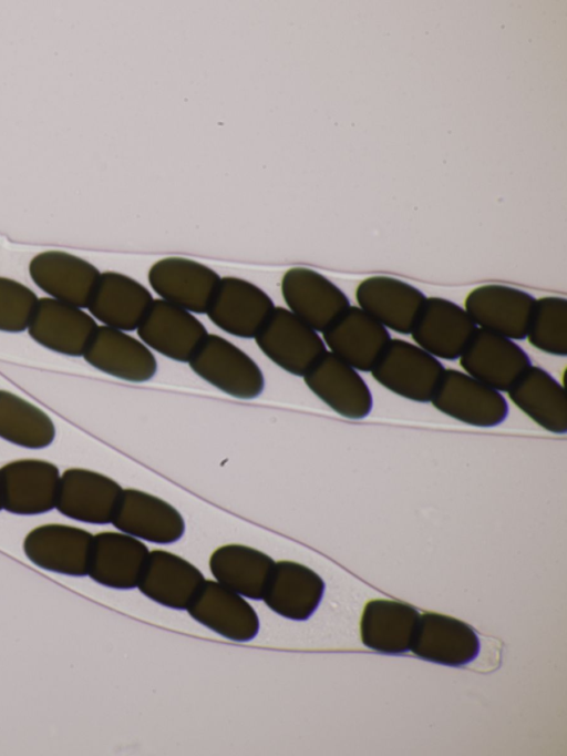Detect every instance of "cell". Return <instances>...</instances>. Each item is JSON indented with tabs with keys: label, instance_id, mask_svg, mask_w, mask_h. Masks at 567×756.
I'll return each mask as SVG.
<instances>
[{
	"label": "cell",
	"instance_id": "cell-1",
	"mask_svg": "<svg viewBox=\"0 0 567 756\" xmlns=\"http://www.w3.org/2000/svg\"><path fill=\"white\" fill-rule=\"evenodd\" d=\"M444 370L437 358L417 345L391 338L371 374L390 391L413 401L427 402Z\"/></svg>",
	"mask_w": 567,
	"mask_h": 756
},
{
	"label": "cell",
	"instance_id": "cell-2",
	"mask_svg": "<svg viewBox=\"0 0 567 756\" xmlns=\"http://www.w3.org/2000/svg\"><path fill=\"white\" fill-rule=\"evenodd\" d=\"M188 362L196 375L235 398H256L265 386L258 365L240 348L215 334H207Z\"/></svg>",
	"mask_w": 567,
	"mask_h": 756
},
{
	"label": "cell",
	"instance_id": "cell-3",
	"mask_svg": "<svg viewBox=\"0 0 567 756\" xmlns=\"http://www.w3.org/2000/svg\"><path fill=\"white\" fill-rule=\"evenodd\" d=\"M255 340L270 360L296 376H305L327 351L318 333L284 307L274 308Z\"/></svg>",
	"mask_w": 567,
	"mask_h": 756
},
{
	"label": "cell",
	"instance_id": "cell-4",
	"mask_svg": "<svg viewBox=\"0 0 567 756\" xmlns=\"http://www.w3.org/2000/svg\"><path fill=\"white\" fill-rule=\"evenodd\" d=\"M431 402L441 412L475 427H495L508 413L499 391L456 369L444 370Z\"/></svg>",
	"mask_w": 567,
	"mask_h": 756
},
{
	"label": "cell",
	"instance_id": "cell-5",
	"mask_svg": "<svg viewBox=\"0 0 567 756\" xmlns=\"http://www.w3.org/2000/svg\"><path fill=\"white\" fill-rule=\"evenodd\" d=\"M464 371L497 391H507L532 365L513 339L476 328L460 356Z\"/></svg>",
	"mask_w": 567,
	"mask_h": 756
},
{
	"label": "cell",
	"instance_id": "cell-6",
	"mask_svg": "<svg viewBox=\"0 0 567 756\" xmlns=\"http://www.w3.org/2000/svg\"><path fill=\"white\" fill-rule=\"evenodd\" d=\"M536 298L505 285H483L471 290L464 309L474 324L509 339L526 338Z\"/></svg>",
	"mask_w": 567,
	"mask_h": 756
},
{
	"label": "cell",
	"instance_id": "cell-7",
	"mask_svg": "<svg viewBox=\"0 0 567 756\" xmlns=\"http://www.w3.org/2000/svg\"><path fill=\"white\" fill-rule=\"evenodd\" d=\"M2 509L16 514H39L55 508L60 471L52 462L20 459L0 469Z\"/></svg>",
	"mask_w": 567,
	"mask_h": 756
},
{
	"label": "cell",
	"instance_id": "cell-8",
	"mask_svg": "<svg viewBox=\"0 0 567 756\" xmlns=\"http://www.w3.org/2000/svg\"><path fill=\"white\" fill-rule=\"evenodd\" d=\"M281 294L293 315L321 333L350 306L348 297L337 285L305 267H293L285 273Z\"/></svg>",
	"mask_w": 567,
	"mask_h": 756
},
{
	"label": "cell",
	"instance_id": "cell-9",
	"mask_svg": "<svg viewBox=\"0 0 567 756\" xmlns=\"http://www.w3.org/2000/svg\"><path fill=\"white\" fill-rule=\"evenodd\" d=\"M93 534L60 523L32 529L23 541L27 558L37 566L73 576L87 574Z\"/></svg>",
	"mask_w": 567,
	"mask_h": 756
},
{
	"label": "cell",
	"instance_id": "cell-10",
	"mask_svg": "<svg viewBox=\"0 0 567 756\" xmlns=\"http://www.w3.org/2000/svg\"><path fill=\"white\" fill-rule=\"evenodd\" d=\"M274 308L271 298L261 288L243 278L227 276L220 278L206 314L226 333L255 338Z\"/></svg>",
	"mask_w": 567,
	"mask_h": 756
},
{
	"label": "cell",
	"instance_id": "cell-11",
	"mask_svg": "<svg viewBox=\"0 0 567 756\" xmlns=\"http://www.w3.org/2000/svg\"><path fill=\"white\" fill-rule=\"evenodd\" d=\"M219 280L208 266L184 257L162 258L148 270V283L161 299L196 314L207 311Z\"/></svg>",
	"mask_w": 567,
	"mask_h": 756
},
{
	"label": "cell",
	"instance_id": "cell-12",
	"mask_svg": "<svg viewBox=\"0 0 567 756\" xmlns=\"http://www.w3.org/2000/svg\"><path fill=\"white\" fill-rule=\"evenodd\" d=\"M136 329L146 346L183 362L190 360L208 334L190 311L161 298L153 300Z\"/></svg>",
	"mask_w": 567,
	"mask_h": 756
},
{
	"label": "cell",
	"instance_id": "cell-13",
	"mask_svg": "<svg viewBox=\"0 0 567 756\" xmlns=\"http://www.w3.org/2000/svg\"><path fill=\"white\" fill-rule=\"evenodd\" d=\"M477 326L466 310L441 297H429L411 336L419 347L446 360L460 358Z\"/></svg>",
	"mask_w": 567,
	"mask_h": 756
},
{
	"label": "cell",
	"instance_id": "cell-14",
	"mask_svg": "<svg viewBox=\"0 0 567 756\" xmlns=\"http://www.w3.org/2000/svg\"><path fill=\"white\" fill-rule=\"evenodd\" d=\"M122 490L115 480L105 474L71 468L61 476L55 508L78 521L110 523Z\"/></svg>",
	"mask_w": 567,
	"mask_h": 756
},
{
	"label": "cell",
	"instance_id": "cell-15",
	"mask_svg": "<svg viewBox=\"0 0 567 756\" xmlns=\"http://www.w3.org/2000/svg\"><path fill=\"white\" fill-rule=\"evenodd\" d=\"M308 388L342 417L362 419L372 409L371 391L357 369L326 351L305 374Z\"/></svg>",
	"mask_w": 567,
	"mask_h": 756
},
{
	"label": "cell",
	"instance_id": "cell-16",
	"mask_svg": "<svg viewBox=\"0 0 567 756\" xmlns=\"http://www.w3.org/2000/svg\"><path fill=\"white\" fill-rule=\"evenodd\" d=\"M120 531L150 542L167 544L185 531L182 514L165 500L137 489H123L113 519Z\"/></svg>",
	"mask_w": 567,
	"mask_h": 756
},
{
	"label": "cell",
	"instance_id": "cell-17",
	"mask_svg": "<svg viewBox=\"0 0 567 756\" xmlns=\"http://www.w3.org/2000/svg\"><path fill=\"white\" fill-rule=\"evenodd\" d=\"M96 321L81 308L52 297L39 298L28 331L41 346L68 356H83Z\"/></svg>",
	"mask_w": 567,
	"mask_h": 756
},
{
	"label": "cell",
	"instance_id": "cell-18",
	"mask_svg": "<svg viewBox=\"0 0 567 756\" xmlns=\"http://www.w3.org/2000/svg\"><path fill=\"white\" fill-rule=\"evenodd\" d=\"M186 610L194 620L231 641H250L259 631L254 607L217 581L205 580Z\"/></svg>",
	"mask_w": 567,
	"mask_h": 756
},
{
	"label": "cell",
	"instance_id": "cell-19",
	"mask_svg": "<svg viewBox=\"0 0 567 756\" xmlns=\"http://www.w3.org/2000/svg\"><path fill=\"white\" fill-rule=\"evenodd\" d=\"M322 334L330 353L360 371H371L391 339L359 306H349Z\"/></svg>",
	"mask_w": 567,
	"mask_h": 756
},
{
	"label": "cell",
	"instance_id": "cell-20",
	"mask_svg": "<svg viewBox=\"0 0 567 756\" xmlns=\"http://www.w3.org/2000/svg\"><path fill=\"white\" fill-rule=\"evenodd\" d=\"M33 283L52 298L87 307L101 275L87 260L62 251H47L35 255L29 264Z\"/></svg>",
	"mask_w": 567,
	"mask_h": 756
},
{
	"label": "cell",
	"instance_id": "cell-21",
	"mask_svg": "<svg viewBox=\"0 0 567 756\" xmlns=\"http://www.w3.org/2000/svg\"><path fill=\"white\" fill-rule=\"evenodd\" d=\"M410 650L416 656L447 666H462L476 658L480 640L465 622L440 613L420 615Z\"/></svg>",
	"mask_w": 567,
	"mask_h": 756
},
{
	"label": "cell",
	"instance_id": "cell-22",
	"mask_svg": "<svg viewBox=\"0 0 567 756\" xmlns=\"http://www.w3.org/2000/svg\"><path fill=\"white\" fill-rule=\"evenodd\" d=\"M359 307L386 329L410 334L425 303L416 287L389 276H371L355 289Z\"/></svg>",
	"mask_w": 567,
	"mask_h": 756
},
{
	"label": "cell",
	"instance_id": "cell-23",
	"mask_svg": "<svg viewBox=\"0 0 567 756\" xmlns=\"http://www.w3.org/2000/svg\"><path fill=\"white\" fill-rule=\"evenodd\" d=\"M83 357L96 369L133 382L150 380L157 369L155 356L144 343L105 325L97 326Z\"/></svg>",
	"mask_w": 567,
	"mask_h": 756
},
{
	"label": "cell",
	"instance_id": "cell-24",
	"mask_svg": "<svg viewBox=\"0 0 567 756\" xmlns=\"http://www.w3.org/2000/svg\"><path fill=\"white\" fill-rule=\"evenodd\" d=\"M148 548L124 532L104 531L93 535L87 574L95 582L121 590L137 586Z\"/></svg>",
	"mask_w": 567,
	"mask_h": 756
},
{
	"label": "cell",
	"instance_id": "cell-25",
	"mask_svg": "<svg viewBox=\"0 0 567 756\" xmlns=\"http://www.w3.org/2000/svg\"><path fill=\"white\" fill-rule=\"evenodd\" d=\"M205 582L203 573L184 558L150 551L137 588L151 600L176 610L188 607Z\"/></svg>",
	"mask_w": 567,
	"mask_h": 756
},
{
	"label": "cell",
	"instance_id": "cell-26",
	"mask_svg": "<svg viewBox=\"0 0 567 756\" xmlns=\"http://www.w3.org/2000/svg\"><path fill=\"white\" fill-rule=\"evenodd\" d=\"M148 289L134 278L116 273H101L87 308L105 326L120 330L138 327L153 303Z\"/></svg>",
	"mask_w": 567,
	"mask_h": 756
},
{
	"label": "cell",
	"instance_id": "cell-27",
	"mask_svg": "<svg viewBox=\"0 0 567 756\" xmlns=\"http://www.w3.org/2000/svg\"><path fill=\"white\" fill-rule=\"evenodd\" d=\"M324 582L310 568L293 561L275 562L262 600L277 614L297 621L309 619L323 596Z\"/></svg>",
	"mask_w": 567,
	"mask_h": 756
},
{
	"label": "cell",
	"instance_id": "cell-28",
	"mask_svg": "<svg viewBox=\"0 0 567 756\" xmlns=\"http://www.w3.org/2000/svg\"><path fill=\"white\" fill-rule=\"evenodd\" d=\"M516 407L547 431H567V396L546 370L530 365L506 391Z\"/></svg>",
	"mask_w": 567,
	"mask_h": 756
},
{
	"label": "cell",
	"instance_id": "cell-29",
	"mask_svg": "<svg viewBox=\"0 0 567 756\" xmlns=\"http://www.w3.org/2000/svg\"><path fill=\"white\" fill-rule=\"evenodd\" d=\"M420 615L415 607L403 602L371 600L361 616V641L380 653H404L411 647Z\"/></svg>",
	"mask_w": 567,
	"mask_h": 756
},
{
	"label": "cell",
	"instance_id": "cell-30",
	"mask_svg": "<svg viewBox=\"0 0 567 756\" xmlns=\"http://www.w3.org/2000/svg\"><path fill=\"white\" fill-rule=\"evenodd\" d=\"M274 565L268 554L243 544L221 545L209 558L218 583L252 600L262 599Z\"/></svg>",
	"mask_w": 567,
	"mask_h": 756
},
{
	"label": "cell",
	"instance_id": "cell-31",
	"mask_svg": "<svg viewBox=\"0 0 567 756\" xmlns=\"http://www.w3.org/2000/svg\"><path fill=\"white\" fill-rule=\"evenodd\" d=\"M0 437L14 445L39 449L55 437L51 418L25 399L0 390Z\"/></svg>",
	"mask_w": 567,
	"mask_h": 756
},
{
	"label": "cell",
	"instance_id": "cell-32",
	"mask_svg": "<svg viewBox=\"0 0 567 756\" xmlns=\"http://www.w3.org/2000/svg\"><path fill=\"white\" fill-rule=\"evenodd\" d=\"M526 337L535 348L556 356L567 355V299H536Z\"/></svg>",
	"mask_w": 567,
	"mask_h": 756
},
{
	"label": "cell",
	"instance_id": "cell-33",
	"mask_svg": "<svg viewBox=\"0 0 567 756\" xmlns=\"http://www.w3.org/2000/svg\"><path fill=\"white\" fill-rule=\"evenodd\" d=\"M38 300L25 285L0 276V330L20 333L28 329Z\"/></svg>",
	"mask_w": 567,
	"mask_h": 756
},
{
	"label": "cell",
	"instance_id": "cell-34",
	"mask_svg": "<svg viewBox=\"0 0 567 756\" xmlns=\"http://www.w3.org/2000/svg\"><path fill=\"white\" fill-rule=\"evenodd\" d=\"M2 509L1 479H0V510Z\"/></svg>",
	"mask_w": 567,
	"mask_h": 756
}]
</instances>
